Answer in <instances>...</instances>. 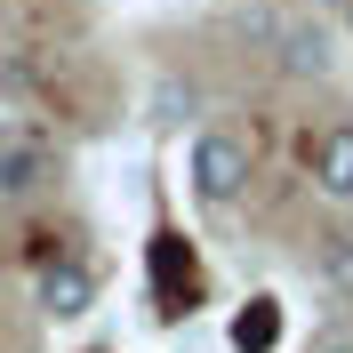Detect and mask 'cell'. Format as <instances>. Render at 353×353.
I'll use <instances>...</instances> for the list:
<instances>
[{"label":"cell","mask_w":353,"mask_h":353,"mask_svg":"<svg viewBox=\"0 0 353 353\" xmlns=\"http://www.w3.org/2000/svg\"><path fill=\"white\" fill-rule=\"evenodd\" d=\"M145 273H153V313H161V321H185V313L209 297L201 257H193V241H185L176 225H153V241H145Z\"/></svg>","instance_id":"1"},{"label":"cell","mask_w":353,"mask_h":353,"mask_svg":"<svg viewBox=\"0 0 353 353\" xmlns=\"http://www.w3.org/2000/svg\"><path fill=\"white\" fill-rule=\"evenodd\" d=\"M249 176H257V145H249L241 129H201L193 137V193L209 201V209L241 201Z\"/></svg>","instance_id":"2"},{"label":"cell","mask_w":353,"mask_h":353,"mask_svg":"<svg viewBox=\"0 0 353 353\" xmlns=\"http://www.w3.org/2000/svg\"><path fill=\"white\" fill-rule=\"evenodd\" d=\"M48 176H57V145L32 121H8L0 129V201H32Z\"/></svg>","instance_id":"3"},{"label":"cell","mask_w":353,"mask_h":353,"mask_svg":"<svg viewBox=\"0 0 353 353\" xmlns=\"http://www.w3.org/2000/svg\"><path fill=\"white\" fill-rule=\"evenodd\" d=\"M32 297H41L48 321H81V313L97 305V265H81V257H41Z\"/></svg>","instance_id":"4"},{"label":"cell","mask_w":353,"mask_h":353,"mask_svg":"<svg viewBox=\"0 0 353 353\" xmlns=\"http://www.w3.org/2000/svg\"><path fill=\"white\" fill-rule=\"evenodd\" d=\"M289 337V305L281 297H241V305H233V353H273Z\"/></svg>","instance_id":"5"},{"label":"cell","mask_w":353,"mask_h":353,"mask_svg":"<svg viewBox=\"0 0 353 353\" xmlns=\"http://www.w3.org/2000/svg\"><path fill=\"white\" fill-rule=\"evenodd\" d=\"M273 65L297 72V81H321V72L337 65V57H330V32H321V24H273Z\"/></svg>","instance_id":"6"},{"label":"cell","mask_w":353,"mask_h":353,"mask_svg":"<svg viewBox=\"0 0 353 353\" xmlns=\"http://www.w3.org/2000/svg\"><path fill=\"white\" fill-rule=\"evenodd\" d=\"M313 273H321V289H330L337 305H353V225H330L313 241Z\"/></svg>","instance_id":"7"},{"label":"cell","mask_w":353,"mask_h":353,"mask_svg":"<svg viewBox=\"0 0 353 353\" xmlns=\"http://www.w3.org/2000/svg\"><path fill=\"white\" fill-rule=\"evenodd\" d=\"M313 185H321L330 201H353V121L313 145Z\"/></svg>","instance_id":"8"},{"label":"cell","mask_w":353,"mask_h":353,"mask_svg":"<svg viewBox=\"0 0 353 353\" xmlns=\"http://www.w3.org/2000/svg\"><path fill=\"white\" fill-rule=\"evenodd\" d=\"M153 121H161V129L185 121V81H161V88H153Z\"/></svg>","instance_id":"9"},{"label":"cell","mask_w":353,"mask_h":353,"mask_svg":"<svg viewBox=\"0 0 353 353\" xmlns=\"http://www.w3.org/2000/svg\"><path fill=\"white\" fill-rule=\"evenodd\" d=\"M313 353H353V330H321V337H313Z\"/></svg>","instance_id":"10"},{"label":"cell","mask_w":353,"mask_h":353,"mask_svg":"<svg viewBox=\"0 0 353 353\" xmlns=\"http://www.w3.org/2000/svg\"><path fill=\"white\" fill-rule=\"evenodd\" d=\"M321 8H345V0H321Z\"/></svg>","instance_id":"11"},{"label":"cell","mask_w":353,"mask_h":353,"mask_svg":"<svg viewBox=\"0 0 353 353\" xmlns=\"http://www.w3.org/2000/svg\"><path fill=\"white\" fill-rule=\"evenodd\" d=\"M345 17H353V0H345Z\"/></svg>","instance_id":"12"}]
</instances>
